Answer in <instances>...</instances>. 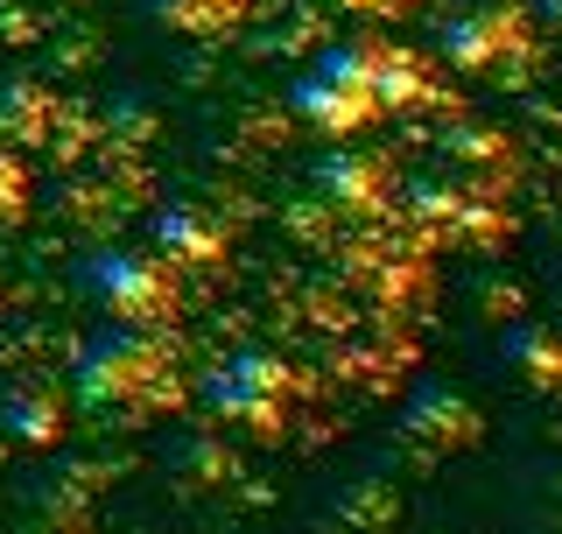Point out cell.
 <instances>
[{
  "label": "cell",
  "mask_w": 562,
  "mask_h": 534,
  "mask_svg": "<svg viewBox=\"0 0 562 534\" xmlns=\"http://www.w3.org/2000/svg\"><path fill=\"white\" fill-rule=\"evenodd\" d=\"M429 99H443L436 92V78L422 70L415 49H401V43H330L324 57H316L303 78L289 85V105H295V120H310L316 134H330V141H345V134H359V127H373L380 113H408V105H429Z\"/></svg>",
  "instance_id": "cell-1"
},
{
  "label": "cell",
  "mask_w": 562,
  "mask_h": 534,
  "mask_svg": "<svg viewBox=\"0 0 562 534\" xmlns=\"http://www.w3.org/2000/svg\"><path fill=\"white\" fill-rule=\"evenodd\" d=\"M70 380H78V394L92 408H148V401H169L176 394V372L162 359V345H155L140 324H105L78 345V366H70Z\"/></svg>",
  "instance_id": "cell-2"
},
{
  "label": "cell",
  "mask_w": 562,
  "mask_h": 534,
  "mask_svg": "<svg viewBox=\"0 0 562 534\" xmlns=\"http://www.w3.org/2000/svg\"><path fill=\"white\" fill-rule=\"evenodd\" d=\"M78 289L92 296V310H105L113 324L162 331L176 316V267L162 254H134V246H105V254L78 260Z\"/></svg>",
  "instance_id": "cell-3"
},
{
  "label": "cell",
  "mask_w": 562,
  "mask_h": 534,
  "mask_svg": "<svg viewBox=\"0 0 562 534\" xmlns=\"http://www.w3.org/2000/svg\"><path fill=\"white\" fill-rule=\"evenodd\" d=\"M289 394H295V372L281 366L274 352H260V345H246V352H233V359H218V366L204 372L211 415L239 422V430H260V436L281 430V415H289Z\"/></svg>",
  "instance_id": "cell-4"
},
{
  "label": "cell",
  "mask_w": 562,
  "mask_h": 534,
  "mask_svg": "<svg viewBox=\"0 0 562 534\" xmlns=\"http://www.w3.org/2000/svg\"><path fill=\"white\" fill-rule=\"evenodd\" d=\"M436 49L457 70H514L535 57V22L514 8V0H492V8H464L436 29Z\"/></svg>",
  "instance_id": "cell-5"
},
{
  "label": "cell",
  "mask_w": 562,
  "mask_h": 534,
  "mask_svg": "<svg viewBox=\"0 0 562 534\" xmlns=\"http://www.w3.org/2000/svg\"><path fill=\"white\" fill-rule=\"evenodd\" d=\"M316 190H324L338 211L380 219L386 198H394V169H386L380 155H324V163H316Z\"/></svg>",
  "instance_id": "cell-6"
},
{
  "label": "cell",
  "mask_w": 562,
  "mask_h": 534,
  "mask_svg": "<svg viewBox=\"0 0 562 534\" xmlns=\"http://www.w3.org/2000/svg\"><path fill=\"white\" fill-rule=\"evenodd\" d=\"M148 246H155L169 267H218V260H225V233H218L211 219H198L190 204H169L162 219H155Z\"/></svg>",
  "instance_id": "cell-7"
},
{
  "label": "cell",
  "mask_w": 562,
  "mask_h": 534,
  "mask_svg": "<svg viewBox=\"0 0 562 534\" xmlns=\"http://www.w3.org/2000/svg\"><path fill=\"white\" fill-rule=\"evenodd\" d=\"M140 8H148L155 22L183 29V35H225V29L239 22L246 0H140Z\"/></svg>",
  "instance_id": "cell-8"
},
{
  "label": "cell",
  "mask_w": 562,
  "mask_h": 534,
  "mask_svg": "<svg viewBox=\"0 0 562 534\" xmlns=\"http://www.w3.org/2000/svg\"><path fill=\"white\" fill-rule=\"evenodd\" d=\"M506 352L527 359V372H535L541 387H562V337H549V331H514V337H506Z\"/></svg>",
  "instance_id": "cell-9"
},
{
  "label": "cell",
  "mask_w": 562,
  "mask_h": 534,
  "mask_svg": "<svg viewBox=\"0 0 562 534\" xmlns=\"http://www.w3.org/2000/svg\"><path fill=\"white\" fill-rule=\"evenodd\" d=\"M22 190H29L22 155H8V148H0V219H14V211H22Z\"/></svg>",
  "instance_id": "cell-10"
},
{
  "label": "cell",
  "mask_w": 562,
  "mask_h": 534,
  "mask_svg": "<svg viewBox=\"0 0 562 534\" xmlns=\"http://www.w3.org/2000/svg\"><path fill=\"white\" fill-rule=\"evenodd\" d=\"M338 8H351V14H373V22H394V14H408L415 0H338Z\"/></svg>",
  "instance_id": "cell-11"
}]
</instances>
